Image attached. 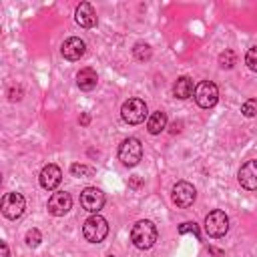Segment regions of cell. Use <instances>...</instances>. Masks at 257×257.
Returning a JSON list of instances; mask_svg holds the SVG:
<instances>
[{"label":"cell","instance_id":"7c38bea8","mask_svg":"<svg viewBox=\"0 0 257 257\" xmlns=\"http://www.w3.org/2000/svg\"><path fill=\"white\" fill-rule=\"evenodd\" d=\"M38 181H40V187H42V189L54 191V189L60 185V181H62V171H60V167H56L54 163L44 165L42 171H40V175H38Z\"/></svg>","mask_w":257,"mask_h":257},{"label":"cell","instance_id":"e0dca14e","mask_svg":"<svg viewBox=\"0 0 257 257\" xmlns=\"http://www.w3.org/2000/svg\"><path fill=\"white\" fill-rule=\"evenodd\" d=\"M165 126H167V114H165L163 110H157V112H153V114L149 116L147 128H149L151 135H161V133L165 131Z\"/></svg>","mask_w":257,"mask_h":257},{"label":"cell","instance_id":"277c9868","mask_svg":"<svg viewBox=\"0 0 257 257\" xmlns=\"http://www.w3.org/2000/svg\"><path fill=\"white\" fill-rule=\"evenodd\" d=\"M120 116L128 124H139L147 118V102L143 98H128L120 106Z\"/></svg>","mask_w":257,"mask_h":257},{"label":"cell","instance_id":"d4e9b609","mask_svg":"<svg viewBox=\"0 0 257 257\" xmlns=\"http://www.w3.org/2000/svg\"><path fill=\"white\" fill-rule=\"evenodd\" d=\"M128 185H131V187H133V189H139V187H141V185H143V179H139V177H133V179H131V183H128Z\"/></svg>","mask_w":257,"mask_h":257},{"label":"cell","instance_id":"ac0fdd59","mask_svg":"<svg viewBox=\"0 0 257 257\" xmlns=\"http://www.w3.org/2000/svg\"><path fill=\"white\" fill-rule=\"evenodd\" d=\"M133 54H135V58L137 60H141V62H145V60H149L151 58V46L149 44H145V42H137L135 44V48H133Z\"/></svg>","mask_w":257,"mask_h":257},{"label":"cell","instance_id":"8fae6325","mask_svg":"<svg viewBox=\"0 0 257 257\" xmlns=\"http://www.w3.org/2000/svg\"><path fill=\"white\" fill-rule=\"evenodd\" d=\"M239 185L247 191H257V159H251V161H245L239 169Z\"/></svg>","mask_w":257,"mask_h":257},{"label":"cell","instance_id":"8992f818","mask_svg":"<svg viewBox=\"0 0 257 257\" xmlns=\"http://www.w3.org/2000/svg\"><path fill=\"white\" fill-rule=\"evenodd\" d=\"M195 100L201 108H213L219 100V88L211 80H203L195 88Z\"/></svg>","mask_w":257,"mask_h":257},{"label":"cell","instance_id":"30bf717a","mask_svg":"<svg viewBox=\"0 0 257 257\" xmlns=\"http://www.w3.org/2000/svg\"><path fill=\"white\" fill-rule=\"evenodd\" d=\"M46 209H48L50 215H54V217H62V215H66V213L72 209V197H70L66 191L52 193V197L48 199Z\"/></svg>","mask_w":257,"mask_h":257},{"label":"cell","instance_id":"484cf974","mask_svg":"<svg viewBox=\"0 0 257 257\" xmlns=\"http://www.w3.org/2000/svg\"><path fill=\"white\" fill-rule=\"evenodd\" d=\"M0 251H2V257H10V253H8V245H6V241H0Z\"/></svg>","mask_w":257,"mask_h":257},{"label":"cell","instance_id":"52a82bcc","mask_svg":"<svg viewBox=\"0 0 257 257\" xmlns=\"http://www.w3.org/2000/svg\"><path fill=\"white\" fill-rule=\"evenodd\" d=\"M0 209H2V215L6 219H18L26 209V201L20 193H6L2 197Z\"/></svg>","mask_w":257,"mask_h":257},{"label":"cell","instance_id":"5b68a950","mask_svg":"<svg viewBox=\"0 0 257 257\" xmlns=\"http://www.w3.org/2000/svg\"><path fill=\"white\" fill-rule=\"evenodd\" d=\"M205 231L209 237H223L229 231V217L225 215V211L215 209L205 217Z\"/></svg>","mask_w":257,"mask_h":257},{"label":"cell","instance_id":"4316f807","mask_svg":"<svg viewBox=\"0 0 257 257\" xmlns=\"http://www.w3.org/2000/svg\"><path fill=\"white\" fill-rule=\"evenodd\" d=\"M88 122H90V116H88V114L84 112V114L80 116V124H88Z\"/></svg>","mask_w":257,"mask_h":257},{"label":"cell","instance_id":"ba28073f","mask_svg":"<svg viewBox=\"0 0 257 257\" xmlns=\"http://www.w3.org/2000/svg\"><path fill=\"white\" fill-rule=\"evenodd\" d=\"M173 203L177 205V207H181V209H187V207H191L193 203H195V199H197V191H195V187L191 185V183H187V181H179L175 187H173Z\"/></svg>","mask_w":257,"mask_h":257},{"label":"cell","instance_id":"7a4b0ae2","mask_svg":"<svg viewBox=\"0 0 257 257\" xmlns=\"http://www.w3.org/2000/svg\"><path fill=\"white\" fill-rule=\"evenodd\" d=\"M82 235L88 243H100L108 235V223L102 215H90L82 225Z\"/></svg>","mask_w":257,"mask_h":257},{"label":"cell","instance_id":"f546056e","mask_svg":"<svg viewBox=\"0 0 257 257\" xmlns=\"http://www.w3.org/2000/svg\"><path fill=\"white\" fill-rule=\"evenodd\" d=\"M110 257H112V255H110Z\"/></svg>","mask_w":257,"mask_h":257},{"label":"cell","instance_id":"5bb4252c","mask_svg":"<svg viewBox=\"0 0 257 257\" xmlns=\"http://www.w3.org/2000/svg\"><path fill=\"white\" fill-rule=\"evenodd\" d=\"M74 20L82 28H92L96 24V12L88 2H80L74 10Z\"/></svg>","mask_w":257,"mask_h":257},{"label":"cell","instance_id":"7402d4cb","mask_svg":"<svg viewBox=\"0 0 257 257\" xmlns=\"http://www.w3.org/2000/svg\"><path fill=\"white\" fill-rule=\"evenodd\" d=\"M40 241H42V233L38 229H28V233H26V245L28 247H38Z\"/></svg>","mask_w":257,"mask_h":257},{"label":"cell","instance_id":"2e32d148","mask_svg":"<svg viewBox=\"0 0 257 257\" xmlns=\"http://www.w3.org/2000/svg\"><path fill=\"white\" fill-rule=\"evenodd\" d=\"M173 94L177 98H189L193 94V80L189 76H179L173 84Z\"/></svg>","mask_w":257,"mask_h":257},{"label":"cell","instance_id":"83f0119b","mask_svg":"<svg viewBox=\"0 0 257 257\" xmlns=\"http://www.w3.org/2000/svg\"><path fill=\"white\" fill-rule=\"evenodd\" d=\"M179 131H181V122H175V124H173V128H171V133L175 135V133H179Z\"/></svg>","mask_w":257,"mask_h":257},{"label":"cell","instance_id":"3957f363","mask_svg":"<svg viewBox=\"0 0 257 257\" xmlns=\"http://www.w3.org/2000/svg\"><path fill=\"white\" fill-rule=\"evenodd\" d=\"M143 159V145L139 139L135 137H128L120 143L118 147V161L124 165V167H135L139 165V161Z\"/></svg>","mask_w":257,"mask_h":257},{"label":"cell","instance_id":"4fadbf2b","mask_svg":"<svg viewBox=\"0 0 257 257\" xmlns=\"http://www.w3.org/2000/svg\"><path fill=\"white\" fill-rule=\"evenodd\" d=\"M60 52H62V56H64L66 60H78L80 56H84L86 44H84V40H80L78 36H70V38H66V40L62 42Z\"/></svg>","mask_w":257,"mask_h":257},{"label":"cell","instance_id":"9c48e42d","mask_svg":"<svg viewBox=\"0 0 257 257\" xmlns=\"http://www.w3.org/2000/svg\"><path fill=\"white\" fill-rule=\"evenodd\" d=\"M80 205H82L84 211L96 215L104 205V193L100 189H96V187H86L80 193Z\"/></svg>","mask_w":257,"mask_h":257},{"label":"cell","instance_id":"44dd1931","mask_svg":"<svg viewBox=\"0 0 257 257\" xmlns=\"http://www.w3.org/2000/svg\"><path fill=\"white\" fill-rule=\"evenodd\" d=\"M235 60H237V56H235L233 50H225V52H221V56H219L221 68H233V66H235Z\"/></svg>","mask_w":257,"mask_h":257},{"label":"cell","instance_id":"603a6c76","mask_svg":"<svg viewBox=\"0 0 257 257\" xmlns=\"http://www.w3.org/2000/svg\"><path fill=\"white\" fill-rule=\"evenodd\" d=\"M241 112H243L245 116H257V98L245 100L243 106H241Z\"/></svg>","mask_w":257,"mask_h":257},{"label":"cell","instance_id":"cb8c5ba5","mask_svg":"<svg viewBox=\"0 0 257 257\" xmlns=\"http://www.w3.org/2000/svg\"><path fill=\"white\" fill-rule=\"evenodd\" d=\"M245 64H247L253 72H257V46H251V48L247 50V54H245Z\"/></svg>","mask_w":257,"mask_h":257},{"label":"cell","instance_id":"d6986e66","mask_svg":"<svg viewBox=\"0 0 257 257\" xmlns=\"http://www.w3.org/2000/svg\"><path fill=\"white\" fill-rule=\"evenodd\" d=\"M70 173L74 177H90V175H94V169L86 167V165H80V163H72L70 165Z\"/></svg>","mask_w":257,"mask_h":257},{"label":"cell","instance_id":"f1b7e54d","mask_svg":"<svg viewBox=\"0 0 257 257\" xmlns=\"http://www.w3.org/2000/svg\"><path fill=\"white\" fill-rule=\"evenodd\" d=\"M209 251H211V253H215L217 257H223V251H219V249H215V247H209Z\"/></svg>","mask_w":257,"mask_h":257},{"label":"cell","instance_id":"9a60e30c","mask_svg":"<svg viewBox=\"0 0 257 257\" xmlns=\"http://www.w3.org/2000/svg\"><path fill=\"white\" fill-rule=\"evenodd\" d=\"M96 82H98V76H96V72L92 70V68H80L78 70V74H76V84H78V88L80 90H84V92H90L92 88H96Z\"/></svg>","mask_w":257,"mask_h":257},{"label":"cell","instance_id":"6da1fadb","mask_svg":"<svg viewBox=\"0 0 257 257\" xmlns=\"http://www.w3.org/2000/svg\"><path fill=\"white\" fill-rule=\"evenodd\" d=\"M157 227L153 221H147V219H141L133 225L131 229V241L137 249H151L155 243H157Z\"/></svg>","mask_w":257,"mask_h":257},{"label":"cell","instance_id":"ffe728a7","mask_svg":"<svg viewBox=\"0 0 257 257\" xmlns=\"http://www.w3.org/2000/svg\"><path fill=\"white\" fill-rule=\"evenodd\" d=\"M179 233L181 235H195L197 239H201V231H199V225L197 223H193V221H187V223H181L179 225Z\"/></svg>","mask_w":257,"mask_h":257}]
</instances>
